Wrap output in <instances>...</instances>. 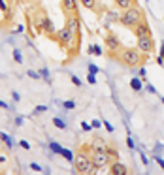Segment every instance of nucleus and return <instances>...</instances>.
<instances>
[{
  "instance_id": "obj_48",
  "label": "nucleus",
  "mask_w": 164,
  "mask_h": 175,
  "mask_svg": "<svg viewBox=\"0 0 164 175\" xmlns=\"http://www.w3.org/2000/svg\"><path fill=\"white\" fill-rule=\"evenodd\" d=\"M162 104H164V98H162Z\"/></svg>"
},
{
  "instance_id": "obj_28",
  "label": "nucleus",
  "mask_w": 164,
  "mask_h": 175,
  "mask_svg": "<svg viewBox=\"0 0 164 175\" xmlns=\"http://www.w3.org/2000/svg\"><path fill=\"white\" fill-rule=\"evenodd\" d=\"M27 76H29L30 79H42V77H40V73L34 72V70H29V72H27Z\"/></svg>"
},
{
  "instance_id": "obj_8",
  "label": "nucleus",
  "mask_w": 164,
  "mask_h": 175,
  "mask_svg": "<svg viewBox=\"0 0 164 175\" xmlns=\"http://www.w3.org/2000/svg\"><path fill=\"white\" fill-rule=\"evenodd\" d=\"M136 49L142 55H149L153 51V38L151 36H144V38H138V45Z\"/></svg>"
},
{
  "instance_id": "obj_38",
  "label": "nucleus",
  "mask_w": 164,
  "mask_h": 175,
  "mask_svg": "<svg viewBox=\"0 0 164 175\" xmlns=\"http://www.w3.org/2000/svg\"><path fill=\"white\" fill-rule=\"evenodd\" d=\"M11 98H13V102H19V100H21V94H19L17 90H13V92H11Z\"/></svg>"
},
{
  "instance_id": "obj_40",
  "label": "nucleus",
  "mask_w": 164,
  "mask_h": 175,
  "mask_svg": "<svg viewBox=\"0 0 164 175\" xmlns=\"http://www.w3.org/2000/svg\"><path fill=\"white\" fill-rule=\"evenodd\" d=\"M126 145H128V149H134L136 145H134V139L132 138H126Z\"/></svg>"
},
{
  "instance_id": "obj_41",
  "label": "nucleus",
  "mask_w": 164,
  "mask_h": 175,
  "mask_svg": "<svg viewBox=\"0 0 164 175\" xmlns=\"http://www.w3.org/2000/svg\"><path fill=\"white\" fill-rule=\"evenodd\" d=\"M155 162H157V164H158V166H160L162 169H164V160H162L160 156H155Z\"/></svg>"
},
{
  "instance_id": "obj_13",
  "label": "nucleus",
  "mask_w": 164,
  "mask_h": 175,
  "mask_svg": "<svg viewBox=\"0 0 164 175\" xmlns=\"http://www.w3.org/2000/svg\"><path fill=\"white\" fill-rule=\"evenodd\" d=\"M119 17H121V11H119V8H117V10H106V13H104V21H106V24H109V23H115V21H119Z\"/></svg>"
},
{
  "instance_id": "obj_23",
  "label": "nucleus",
  "mask_w": 164,
  "mask_h": 175,
  "mask_svg": "<svg viewBox=\"0 0 164 175\" xmlns=\"http://www.w3.org/2000/svg\"><path fill=\"white\" fill-rule=\"evenodd\" d=\"M62 107H64L66 111H72V109H76V102H72V100H66V102H62Z\"/></svg>"
},
{
  "instance_id": "obj_31",
  "label": "nucleus",
  "mask_w": 164,
  "mask_h": 175,
  "mask_svg": "<svg viewBox=\"0 0 164 175\" xmlns=\"http://www.w3.org/2000/svg\"><path fill=\"white\" fill-rule=\"evenodd\" d=\"M49 107L47 106H43V104H40V106H36V113H45Z\"/></svg>"
},
{
  "instance_id": "obj_30",
  "label": "nucleus",
  "mask_w": 164,
  "mask_h": 175,
  "mask_svg": "<svg viewBox=\"0 0 164 175\" xmlns=\"http://www.w3.org/2000/svg\"><path fill=\"white\" fill-rule=\"evenodd\" d=\"M0 11H8V0H0Z\"/></svg>"
},
{
  "instance_id": "obj_44",
  "label": "nucleus",
  "mask_w": 164,
  "mask_h": 175,
  "mask_svg": "<svg viewBox=\"0 0 164 175\" xmlns=\"http://www.w3.org/2000/svg\"><path fill=\"white\" fill-rule=\"evenodd\" d=\"M0 107H2V109H11V107H10L6 102H2V100H0Z\"/></svg>"
},
{
  "instance_id": "obj_39",
  "label": "nucleus",
  "mask_w": 164,
  "mask_h": 175,
  "mask_svg": "<svg viewBox=\"0 0 164 175\" xmlns=\"http://www.w3.org/2000/svg\"><path fill=\"white\" fill-rule=\"evenodd\" d=\"M91 126H92V128H100V126H102V120H92Z\"/></svg>"
},
{
  "instance_id": "obj_16",
  "label": "nucleus",
  "mask_w": 164,
  "mask_h": 175,
  "mask_svg": "<svg viewBox=\"0 0 164 175\" xmlns=\"http://www.w3.org/2000/svg\"><path fill=\"white\" fill-rule=\"evenodd\" d=\"M130 89H132V90H136V92H140V90L144 89L142 79H140V77H132V79H130Z\"/></svg>"
},
{
  "instance_id": "obj_24",
  "label": "nucleus",
  "mask_w": 164,
  "mask_h": 175,
  "mask_svg": "<svg viewBox=\"0 0 164 175\" xmlns=\"http://www.w3.org/2000/svg\"><path fill=\"white\" fill-rule=\"evenodd\" d=\"M49 149H51L55 155H60V149H62V147H60L59 143H55V141H49Z\"/></svg>"
},
{
  "instance_id": "obj_32",
  "label": "nucleus",
  "mask_w": 164,
  "mask_h": 175,
  "mask_svg": "<svg viewBox=\"0 0 164 175\" xmlns=\"http://www.w3.org/2000/svg\"><path fill=\"white\" fill-rule=\"evenodd\" d=\"M19 145H21V149H25V151H30V143L29 141L23 139V141H19Z\"/></svg>"
},
{
  "instance_id": "obj_2",
  "label": "nucleus",
  "mask_w": 164,
  "mask_h": 175,
  "mask_svg": "<svg viewBox=\"0 0 164 175\" xmlns=\"http://www.w3.org/2000/svg\"><path fill=\"white\" fill-rule=\"evenodd\" d=\"M72 164H74V171L76 173H81V175H92L96 171V168H95V164L91 162V158L87 156V153H83V151H79L76 156H74V160H72Z\"/></svg>"
},
{
  "instance_id": "obj_45",
  "label": "nucleus",
  "mask_w": 164,
  "mask_h": 175,
  "mask_svg": "<svg viewBox=\"0 0 164 175\" xmlns=\"http://www.w3.org/2000/svg\"><path fill=\"white\" fill-rule=\"evenodd\" d=\"M15 124H17V126H21V124H23V119H21V117H17V119H15Z\"/></svg>"
},
{
  "instance_id": "obj_18",
  "label": "nucleus",
  "mask_w": 164,
  "mask_h": 175,
  "mask_svg": "<svg viewBox=\"0 0 164 175\" xmlns=\"http://www.w3.org/2000/svg\"><path fill=\"white\" fill-rule=\"evenodd\" d=\"M87 53H89V55H96V57H100L104 51H102V47H98V45H89Z\"/></svg>"
},
{
  "instance_id": "obj_1",
  "label": "nucleus",
  "mask_w": 164,
  "mask_h": 175,
  "mask_svg": "<svg viewBox=\"0 0 164 175\" xmlns=\"http://www.w3.org/2000/svg\"><path fill=\"white\" fill-rule=\"evenodd\" d=\"M27 15L30 17V21H32V28L36 30V34L38 32H45L47 36H55V27H53V23H51V19L47 17V13H45L43 10H36L32 15H30V11H27Z\"/></svg>"
},
{
  "instance_id": "obj_5",
  "label": "nucleus",
  "mask_w": 164,
  "mask_h": 175,
  "mask_svg": "<svg viewBox=\"0 0 164 175\" xmlns=\"http://www.w3.org/2000/svg\"><path fill=\"white\" fill-rule=\"evenodd\" d=\"M91 162L95 164L96 169H100V168H109V164H111V156H109V153L106 151V149H100V151H92V155H91Z\"/></svg>"
},
{
  "instance_id": "obj_4",
  "label": "nucleus",
  "mask_w": 164,
  "mask_h": 175,
  "mask_svg": "<svg viewBox=\"0 0 164 175\" xmlns=\"http://www.w3.org/2000/svg\"><path fill=\"white\" fill-rule=\"evenodd\" d=\"M144 21V17H142V11H140L138 8H128V10H125L123 13H121V17H119V23H123L125 27H128V28H134L138 23H142Z\"/></svg>"
},
{
  "instance_id": "obj_22",
  "label": "nucleus",
  "mask_w": 164,
  "mask_h": 175,
  "mask_svg": "<svg viewBox=\"0 0 164 175\" xmlns=\"http://www.w3.org/2000/svg\"><path fill=\"white\" fill-rule=\"evenodd\" d=\"M87 10H96V0H79Z\"/></svg>"
},
{
  "instance_id": "obj_6",
  "label": "nucleus",
  "mask_w": 164,
  "mask_h": 175,
  "mask_svg": "<svg viewBox=\"0 0 164 175\" xmlns=\"http://www.w3.org/2000/svg\"><path fill=\"white\" fill-rule=\"evenodd\" d=\"M60 45H68V47H72V43L76 42L78 43V40L72 36V34H70V30L64 27V28H60V30H55V36H53Z\"/></svg>"
},
{
  "instance_id": "obj_14",
  "label": "nucleus",
  "mask_w": 164,
  "mask_h": 175,
  "mask_svg": "<svg viewBox=\"0 0 164 175\" xmlns=\"http://www.w3.org/2000/svg\"><path fill=\"white\" fill-rule=\"evenodd\" d=\"M89 147H91V151H100V149H108V145H106L104 138H98V136H95V138L91 139Z\"/></svg>"
},
{
  "instance_id": "obj_7",
  "label": "nucleus",
  "mask_w": 164,
  "mask_h": 175,
  "mask_svg": "<svg viewBox=\"0 0 164 175\" xmlns=\"http://www.w3.org/2000/svg\"><path fill=\"white\" fill-rule=\"evenodd\" d=\"M66 28L70 30V34L78 40V36H79V17H78V11L76 13H68V17H66Z\"/></svg>"
},
{
  "instance_id": "obj_27",
  "label": "nucleus",
  "mask_w": 164,
  "mask_h": 175,
  "mask_svg": "<svg viewBox=\"0 0 164 175\" xmlns=\"http://www.w3.org/2000/svg\"><path fill=\"white\" fill-rule=\"evenodd\" d=\"M87 68H89V72H91V73H100V68H98L96 64H92V62H89V66H87Z\"/></svg>"
},
{
  "instance_id": "obj_35",
  "label": "nucleus",
  "mask_w": 164,
  "mask_h": 175,
  "mask_svg": "<svg viewBox=\"0 0 164 175\" xmlns=\"http://www.w3.org/2000/svg\"><path fill=\"white\" fill-rule=\"evenodd\" d=\"M140 158H142V164H144V166H147V164H149V158L145 156V153H140Z\"/></svg>"
},
{
  "instance_id": "obj_34",
  "label": "nucleus",
  "mask_w": 164,
  "mask_h": 175,
  "mask_svg": "<svg viewBox=\"0 0 164 175\" xmlns=\"http://www.w3.org/2000/svg\"><path fill=\"white\" fill-rule=\"evenodd\" d=\"M81 128H83L85 132H91V130H92V126H91V124H89V122H85V120L81 122Z\"/></svg>"
},
{
  "instance_id": "obj_42",
  "label": "nucleus",
  "mask_w": 164,
  "mask_h": 175,
  "mask_svg": "<svg viewBox=\"0 0 164 175\" xmlns=\"http://www.w3.org/2000/svg\"><path fill=\"white\" fill-rule=\"evenodd\" d=\"M145 89H147V92H151V94H155V92H157V89H155L153 85H147Z\"/></svg>"
},
{
  "instance_id": "obj_15",
  "label": "nucleus",
  "mask_w": 164,
  "mask_h": 175,
  "mask_svg": "<svg viewBox=\"0 0 164 175\" xmlns=\"http://www.w3.org/2000/svg\"><path fill=\"white\" fill-rule=\"evenodd\" d=\"M113 2H115V6L119 8L121 11H125V10H128V8L134 6V0H113Z\"/></svg>"
},
{
  "instance_id": "obj_10",
  "label": "nucleus",
  "mask_w": 164,
  "mask_h": 175,
  "mask_svg": "<svg viewBox=\"0 0 164 175\" xmlns=\"http://www.w3.org/2000/svg\"><path fill=\"white\" fill-rule=\"evenodd\" d=\"M134 34L136 38H144V36H151V28L147 27V23H138L136 27H134Z\"/></svg>"
},
{
  "instance_id": "obj_21",
  "label": "nucleus",
  "mask_w": 164,
  "mask_h": 175,
  "mask_svg": "<svg viewBox=\"0 0 164 175\" xmlns=\"http://www.w3.org/2000/svg\"><path fill=\"white\" fill-rule=\"evenodd\" d=\"M0 139H2V141L6 143V147H8V149H11V147H13V141H11V138H10L8 134H4V132H0Z\"/></svg>"
},
{
  "instance_id": "obj_29",
  "label": "nucleus",
  "mask_w": 164,
  "mask_h": 175,
  "mask_svg": "<svg viewBox=\"0 0 164 175\" xmlns=\"http://www.w3.org/2000/svg\"><path fill=\"white\" fill-rule=\"evenodd\" d=\"M30 169H32V171H38V173H42V171H45V169H43V168H42L40 164H36V162H32V164H30Z\"/></svg>"
},
{
  "instance_id": "obj_19",
  "label": "nucleus",
  "mask_w": 164,
  "mask_h": 175,
  "mask_svg": "<svg viewBox=\"0 0 164 175\" xmlns=\"http://www.w3.org/2000/svg\"><path fill=\"white\" fill-rule=\"evenodd\" d=\"M13 60H15V64H23V53L19 47H13Z\"/></svg>"
},
{
  "instance_id": "obj_3",
  "label": "nucleus",
  "mask_w": 164,
  "mask_h": 175,
  "mask_svg": "<svg viewBox=\"0 0 164 175\" xmlns=\"http://www.w3.org/2000/svg\"><path fill=\"white\" fill-rule=\"evenodd\" d=\"M119 60L126 66H138L142 62V53L134 47H125V49H119Z\"/></svg>"
},
{
  "instance_id": "obj_37",
  "label": "nucleus",
  "mask_w": 164,
  "mask_h": 175,
  "mask_svg": "<svg viewBox=\"0 0 164 175\" xmlns=\"http://www.w3.org/2000/svg\"><path fill=\"white\" fill-rule=\"evenodd\" d=\"M106 151L109 153V156H111V158H115V156H117V151H115V149H113V147H108V149H106Z\"/></svg>"
},
{
  "instance_id": "obj_25",
  "label": "nucleus",
  "mask_w": 164,
  "mask_h": 175,
  "mask_svg": "<svg viewBox=\"0 0 164 175\" xmlns=\"http://www.w3.org/2000/svg\"><path fill=\"white\" fill-rule=\"evenodd\" d=\"M38 73H40V77H42V79H45V81L49 79V70H47V68H42Z\"/></svg>"
},
{
  "instance_id": "obj_46",
  "label": "nucleus",
  "mask_w": 164,
  "mask_h": 175,
  "mask_svg": "<svg viewBox=\"0 0 164 175\" xmlns=\"http://www.w3.org/2000/svg\"><path fill=\"white\" fill-rule=\"evenodd\" d=\"M160 55H164V42H162V45H160Z\"/></svg>"
},
{
  "instance_id": "obj_12",
  "label": "nucleus",
  "mask_w": 164,
  "mask_h": 175,
  "mask_svg": "<svg viewBox=\"0 0 164 175\" xmlns=\"http://www.w3.org/2000/svg\"><path fill=\"white\" fill-rule=\"evenodd\" d=\"M109 173L111 175H126L128 168L125 164H121V162H113V164H109Z\"/></svg>"
},
{
  "instance_id": "obj_17",
  "label": "nucleus",
  "mask_w": 164,
  "mask_h": 175,
  "mask_svg": "<svg viewBox=\"0 0 164 175\" xmlns=\"http://www.w3.org/2000/svg\"><path fill=\"white\" fill-rule=\"evenodd\" d=\"M60 156H62L64 160H68V162H72V160H74V153L70 151V149H64V147L60 149Z\"/></svg>"
},
{
  "instance_id": "obj_11",
  "label": "nucleus",
  "mask_w": 164,
  "mask_h": 175,
  "mask_svg": "<svg viewBox=\"0 0 164 175\" xmlns=\"http://www.w3.org/2000/svg\"><path fill=\"white\" fill-rule=\"evenodd\" d=\"M60 8L62 11L68 15V13H76L78 11V2L76 0H60Z\"/></svg>"
},
{
  "instance_id": "obj_9",
  "label": "nucleus",
  "mask_w": 164,
  "mask_h": 175,
  "mask_svg": "<svg viewBox=\"0 0 164 175\" xmlns=\"http://www.w3.org/2000/svg\"><path fill=\"white\" fill-rule=\"evenodd\" d=\"M104 42H106V49L111 51V53H115V51H119V49H121V40L117 38L113 32H108L104 36Z\"/></svg>"
},
{
  "instance_id": "obj_47",
  "label": "nucleus",
  "mask_w": 164,
  "mask_h": 175,
  "mask_svg": "<svg viewBox=\"0 0 164 175\" xmlns=\"http://www.w3.org/2000/svg\"><path fill=\"white\" fill-rule=\"evenodd\" d=\"M29 2H36V0H29Z\"/></svg>"
},
{
  "instance_id": "obj_20",
  "label": "nucleus",
  "mask_w": 164,
  "mask_h": 175,
  "mask_svg": "<svg viewBox=\"0 0 164 175\" xmlns=\"http://www.w3.org/2000/svg\"><path fill=\"white\" fill-rule=\"evenodd\" d=\"M51 122H53V126H55V128H59V130H64V128H66V122H64L60 117H55Z\"/></svg>"
},
{
  "instance_id": "obj_26",
  "label": "nucleus",
  "mask_w": 164,
  "mask_h": 175,
  "mask_svg": "<svg viewBox=\"0 0 164 175\" xmlns=\"http://www.w3.org/2000/svg\"><path fill=\"white\" fill-rule=\"evenodd\" d=\"M87 83H89V85H95V83H96V73H91V72H89V73H87Z\"/></svg>"
},
{
  "instance_id": "obj_33",
  "label": "nucleus",
  "mask_w": 164,
  "mask_h": 175,
  "mask_svg": "<svg viewBox=\"0 0 164 175\" xmlns=\"http://www.w3.org/2000/svg\"><path fill=\"white\" fill-rule=\"evenodd\" d=\"M70 81H72V85H76V87H81V79H79V77H76V76L70 77Z\"/></svg>"
},
{
  "instance_id": "obj_43",
  "label": "nucleus",
  "mask_w": 164,
  "mask_h": 175,
  "mask_svg": "<svg viewBox=\"0 0 164 175\" xmlns=\"http://www.w3.org/2000/svg\"><path fill=\"white\" fill-rule=\"evenodd\" d=\"M157 62H158V66H164V55H158Z\"/></svg>"
},
{
  "instance_id": "obj_36",
  "label": "nucleus",
  "mask_w": 164,
  "mask_h": 175,
  "mask_svg": "<svg viewBox=\"0 0 164 175\" xmlns=\"http://www.w3.org/2000/svg\"><path fill=\"white\" fill-rule=\"evenodd\" d=\"M102 126H106V130H108V132H109V134H111V132H113V126H111V124H109V122H108V120H104V122H102Z\"/></svg>"
}]
</instances>
